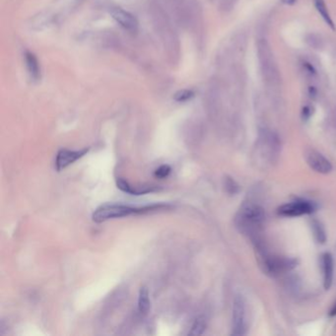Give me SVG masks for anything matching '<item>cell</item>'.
<instances>
[{
	"instance_id": "cell-1",
	"label": "cell",
	"mask_w": 336,
	"mask_h": 336,
	"mask_svg": "<svg viewBox=\"0 0 336 336\" xmlns=\"http://www.w3.org/2000/svg\"><path fill=\"white\" fill-rule=\"evenodd\" d=\"M171 206L168 204H152L142 207H135L130 205L124 204H114V203H107L99 206L93 213L92 219L96 223H102L111 219L127 217L130 215L136 214H143L148 213L151 211L163 210L170 208Z\"/></svg>"
},
{
	"instance_id": "cell-2",
	"label": "cell",
	"mask_w": 336,
	"mask_h": 336,
	"mask_svg": "<svg viewBox=\"0 0 336 336\" xmlns=\"http://www.w3.org/2000/svg\"><path fill=\"white\" fill-rule=\"evenodd\" d=\"M258 58L262 79L270 92H278L281 85V75L274 58L273 51L266 39L258 41Z\"/></svg>"
},
{
	"instance_id": "cell-3",
	"label": "cell",
	"mask_w": 336,
	"mask_h": 336,
	"mask_svg": "<svg viewBox=\"0 0 336 336\" xmlns=\"http://www.w3.org/2000/svg\"><path fill=\"white\" fill-rule=\"evenodd\" d=\"M265 221V211L254 203L244 204L236 216V225L241 232L250 236L253 242L260 239V232Z\"/></svg>"
},
{
	"instance_id": "cell-4",
	"label": "cell",
	"mask_w": 336,
	"mask_h": 336,
	"mask_svg": "<svg viewBox=\"0 0 336 336\" xmlns=\"http://www.w3.org/2000/svg\"><path fill=\"white\" fill-rule=\"evenodd\" d=\"M255 243L256 250L259 256V262L262 266L263 272L270 276H277L287 271L292 270L296 265L297 261L288 258H282L278 256L271 255L266 250L262 239L258 240Z\"/></svg>"
},
{
	"instance_id": "cell-5",
	"label": "cell",
	"mask_w": 336,
	"mask_h": 336,
	"mask_svg": "<svg viewBox=\"0 0 336 336\" xmlns=\"http://www.w3.org/2000/svg\"><path fill=\"white\" fill-rule=\"evenodd\" d=\"M247 315L246 303L241 295H237L234 299L233 317H232V335L244 336L247 331Z\"/></svg>"
},
{
	"instance_id": "cell-6",
	"label": "cell",
	"mask_w": 336,
	"mask_h": 336,
	"mask_svg": "<svg viewBox=\"0 0 336 336\" xmlns=\"http://www.w3.org/2000/svg\"><path fill=\"white\" fill-rule=\"evenodd\" d=\"M315 209L316 206L313 202L301 199L280 206L277 212L283 217H298L311 214L315 211Z\"/></svg>"
},
{
	"instance_id": "cell-7",
	"label": "cell",
	"mask_w": 336,
	"mask_h": 336,
	"mask_svg": "<svg viewBox=\"0 0 336 336\" xmlns=\"http://www.w3.org/2000/svg\"><path fill=\"white\" fill-rule=\"evenodd\" d=\"M258 147L262 155L265 156V158L273 160V158L278 155L280 150L279 138L274 132L270 130H263L260 134Z\"/></svg>"
},
{
	"instance_id": "cell-8",
	"label": "cell",
	"mask_w": 336,
	"mask_h": 336,
	"mask_svg": "<svg viewBox=\"0 0 336 336\" xmlns=\"http://www.w3.org/2000/svg\"><path fill=\"white\" fill-rule=\"evenodd\" d=\"M306 161L308 165L317 173L329 174L333 170V165L323 154L316 150H309L306 153Z\"/></svg>"
},
{
	"instance_id": "cell-9",
	"label": "cell",
	"mask_w": 336,
	"mask_h": 336,
	"mask_svg": "<svg viewBox=\"0 0 336 336\" xmlns=\"http://www.w3.org/2000/svg\"><path fill=\"white\" fill-rule=\"evenodd\" d=\"M89 152V148H85L82 150L61 149L57 152L56 159H55V169L57 172H60L73 164L80 158L84 157Z\"/></svg>"
},
{
	"instance_id": "cell-10",
	"label": "cell",
	"mask_w": 336,
	"mask_h": 336,
	"mask_svg": "<svg viewBox=\"0 0 336 336\" xmlns=\"http://www.w3.org/2000/svg\"><path fill=\"white\" fill-rule=\"evenodd\" d=\"M112 18L125 30L129 32H135L138 28V22L136 18L122 9L116 8L112 11Z\"/></svg>"
},
{
	"instance_id": "cell-11",
	"label": "cell",
	"mask_w": 336,
	"mask_h": 336,
	"mask_svg": "<svg viewBox=\"0 0 336 336\" xmlns=\"http://www.w3.org/2000/svg\"><path fill=\"white\" fill-rule=\"evenodd\" d=\"M323 276H324V287L326 290H330L334 281V259L330 253H325L321 260Z\"/></svg>"
},
{
	"instance_id": "cell-12",
	"label": "cell",
	"mask_w": 336,
	"mask_h": 336,
	"mask_svg": "<svg viewBox=\"0 0 336 336\" xmlns=\"http://www.w3.org/2000/svg\"><path fill=\"white\" fill-rule=\"evenodd\" d=\"M116 187L118 189H120L121 191L131 194V195H142V194H146L149 192H153L157 190V187H132L130 186L126 181L122 180V179H117L116 180Z\"/></svg>"
},
{
	"instance_id": "cell-13",
	"label": "cell",
	"mask_w": 336,
	"mask_h": 336,
	"mask_svg": "<svg viewBox=\"0 0 336 336\" xmlns=\"http://www.w3.org/2000/svg\"><path fill=\"white\" fill-rule=\"evenodd\" d=\"M315 1V6L318 10V12L321 14L322 18L324 19V21L327 23L328 26H330L333 30H336V26L335 23L331 17V14L329 12V9L326 5L325 0H314Z\"/></svg>"
},
{
	"instance_id": "cell-14",
	"label": "cell",
	"mask_w": 336,
	"mask_h": 336,
	"mask_svg": "<svg viewBox=\"0 0 336 336\" xmlns=\"http://www.w3.org/2000/svg\"><path fill=\"white\" fill-rule=\"evenodd\" d=\"M150 310L149 292L146 287H141L138 295V311L142 315H146Z\"/></svg>"
},
{
	"instance_id": "cell-15",
	"label": "cell",
	"mask_w": 336,
	"mask_h": 336,
	"mask_svg": "<svg viewBox=\"0 0 336 336\" xmlns=\"http://www.w3.org/2000/svg\"><path fill=\"white\" fill-rule=\"evenodd\" d=\"M312 229L317 242L319 244H325L327 241V234L324 226L321 224V222H319L318 220H313Z\"/></svg>"
},
{
	"instance_id": "cell-16",
	"label": "cell",
	"mask_w": 336,
	"mask_h": 336,
	"mask_svg": "<svg viewBox=\"0 0 336 336\" xmlns=\"http://www.w3.org/2000/svg\"><path fill=\"white\" fill-rule=\"evenodd\" d=\"M26 62H27V66H28L31 76L34 79H37L39 75V67H38V63H37V58L35 57V55L32 53H27Z\"/></svg>"
},
{
	"instance_id": "cell-17",
	"label": "cell",
	"mask_w": 336,
	"mask_h": 336,
	"mask_svg": "<svg viewBox=\"0 0 336 336\" xmlns=\"http://www.w3.org/2000/svg\"><path fill=\"white\" fill-rule=\"evenodd\" d=\"M307 44L314 49H322L324 47V39L318 34L311 33L306 36Z\"/></svg>"
},
{
	"instance_id": "cell-18",
	"label": "cell",
	"mask_w": 336,
	"mask_h": 336,
	"mask_svg": "<svg viewBox=\"0 0 336 336\" xmlns=\"http://www.w3.org/2000/svg\"><path fill=\"white\" fill-rule=\"evenodd\" d=\"M205 330H206V322L203 318H199L192 325L191 330L188 333V335L189 336H200V335H203Z\"/></svg>"
},
{
	"instance_id": "cell-19",
	"label": "cell",
	"mask_w": 336,
	"mask_h": 336,
	"mask_svg": "<svg viewBox=\"0 0 336 336\" xmlns=\"http://www.w3.org/2000/svg\"><path fill=\"white\" fill-rule=\"evenodd\" d=\"M171 172H172V169L169 165H162L158 169L155 170L154 176L157 179H165V178L169 177Z\"/></svg>"
},
{
	"instance_id": "cell-20",
	"label": "cell",
	"mask_w": 336,
	"mask_h": 336,
	"mask_svg": "<svg viewBox=\"0 0 336 336\" xmlns=\"http://www.w3.org/2000/svg\"><path fill=\"white\" fill-rule=\"evenodd\" d=\"M225 188H226V191L229 193V194H236L239 192L240 190V187H239V185L232 179V178H226L225 180Z\"/></svg>"
},
{
	"instance_id": "cell-21",
	"label": "cell",
	"mask_w": 336,
	"mask_h": 336,
	"mask_svg": "<svg viewBox=\"0 0 336 336\" xmlns=\"http://www.w3.org/2000/svg\"><path fill=\"white\" fill-rule=\"evenodd\" d=\"M237 2H238V0H220L219 8H220L221 11H223L225 13H228L235 8Z\"/></svg>"
},
{
	"instance_id": "cell-22",
	"label": "cell",
	"mask_w": 336,
	"mask_h": 336,
	"mask_svg": "<svg viewBox=\"0 0 336 336\" xmlns=\"http://www.w3.org/2000/svg\"><path fill=\"white\" fill-rule=\"evenodd\" d=\"M193 96V93L191 91H183V92H180L176 95V100L178 102H186L187 100H189L191 97Z\"/></svg>"
},
{
	"instance_id": "cell-23",
	"label": "cell",
	"mask_w": 336,
	"mask_h": 336,
	"mask_svg": "<svg viewBox=\"0 0 336 336\" xmlns=\"http://www.w3.org/2000/svg\"><path fill=\"white\" fill-rule=\"evenodd\" d=\"M330 316L331 317H336V303L334 305V307H333V309L331 310V312H330Z\"/></svg>"
},
{
	"instance_id": "cell-24",
	"label": "cell",
	"mask_w": 336,
	"mask_h": 336,
	"mask_svg": "<svg viewBox=\"0 0 336 336\" xmlns=\"http://www.w3.org/2000/svg\"><path fill=\"white\" fill-rule=\"evenodd\" d=\"M285 4H288V5H293L296 3V0H282Z\"/></svg>"
}]
</instances>
